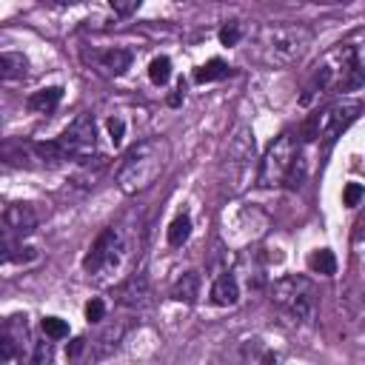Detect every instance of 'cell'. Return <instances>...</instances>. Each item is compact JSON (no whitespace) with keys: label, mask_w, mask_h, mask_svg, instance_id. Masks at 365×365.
I'll return each mask as SVG.
<instances>
[{"label":"cell","mask_w":365,"mask_h":365,"mask_svg":"<svg viewBox=\"0 0 365 365\" xmlns=\"http://www.w3.org/2000/svg\"><path fill=\"white\" fill-rule=\"evenodd\" d=\"M188 237H191V220H188V214L174 217L171 225H168V245L180 248L182 242H188Z\"/></svg>","instance_id":"ac0fdd59"},{"label":"cell","mask_w":365,"mask_h":365,"mask_svg":"<svg viewBox=\"0 0 365 365\" xmlns=\"http://www.w3.org/2000/svg\"><path fill=\"white\" fill-rule=\"evenodd\" d=\"M200 285H202L200 274H197V271H185V274H180L177 282L171 285V299L185 302V305H194L197 297H200Z\"/></svg>","instance_id":"8fae6325"},{"label":"cell","mask_w":365,"mask_h":365,"mask_svg":"<svg viewBox=\"0 0 365 365\" xmlns=\"http://www.w3.org/2000/svg\"><path fill=\"white\" fill-rule=\"evenodd\" d=\"M14 351H17V345H14V342H11V339L3 334V336H0V356L9 362V359L14 356Z\"/></svg>","instance_id":"83f0119b"},{"label":"cell","mask_w":365,"mask_h":365,"mask_svg":"<svg viewBox=\"0 0 365 365\" xmlns=\"http://www.w3.org/2000/svg\"><path fill=\"white\" fill-rule=\"evenodd\" d=\"M120 251H123V231L117 225H108L88 248V254L83 257V268L88 274H100V271H108L111 265H117L120 259Z\"/></svg>","instance_id":"8992f818"},{"label":"cell","mask_w":365,"mask_h":365,"mask_svg":"<svg viewBox=\"0 0 365 365\" xmlns=\"http://www.w3.org/2000/svg\"><path fill=\"white\" fill-rule=\"evenodd\" d=\"M359 114V106L356 103H334L322 111H317V123H319V137L325 140H334L339 131H345Z\"/></svg>","instance_id":"52a82bcc"},{"label":"cell","mask_w":365,"mask_h":365,"mask_svg":"<svg viewBox=\"0 0 365 365\" xmlns=\"http://www.w3.org/2000/svg\"><path fill=\"white\" fill-rule=\"evenodd\" d=\"M29 68L26 57L20 51H3L0 54V77L3 80H14V77H23Z\"/></svg>","instance_id":"5bb4252c"},{"label":"cell","mask_w":365,"mask_h":365,"mask_svg":"<svg viewBox=\"0 0 365 365\" xmlns=\"http://www.w3.org/2000/svg\"><path fill=\"white\" fill-rule=\"evenodd\" d=\"M362 197H365V188H362L359 182H348V185H345V191H342V205L354 208V205H356Z\"/></svg>","instance_id":"cb8c5ba5"},{"label":"cell","mask_w":365,"mask_h":365,"mask_svg":"<svg viewBox=\"0 0 365 365\" xmlns=\"http://www.w3.org/2000/svg\"><path fill=\"white\" fill-rule=\"evenodd\" d=\"M311 31L302 26H268L262 29V46L277 63H294L305 54Z\"/></svg>","instance_id":"277c9868"},{"label":"cell","mask_w":365,"mask_h":365,"mask_svg":"<svg viewBox=\"0 0 365 365\" xmlns=\"http://www.w3.org/2000/svg\"><path fill=\"white\" fill-rule=\"evenodd\" d=\"M3 334H6L17 348H20V345L29 339V322H26V317H23V314H11V317L6 319Z\"/></svg>","instance_id":"d6986e66"},{"label":"cell","mask_w":365,"mask_h":365,"mask_svg":"<svg viewBox=\"0 0 365 365\" xmlns=\"http://www.w3.org/2000/svg\"><path fill=\"white\" fill-rule=\"evenodd\" d=\"M3 222L9 231L14 234H31L37 228V211L29 205V202H11L6 211H3Z\"/></svg>","instance_id":"30bf717a"},{"label":"cell","mask_w":365,"mask_h":365,"mask_svg":"<svg viewBox=\"0 0 365 365\" xmlns=\"http://www.w3.org/2000/svg\"><path fill=\"white\" fill-rule=\"evenodd\" d=\"M225 74H228V66H225V60L214 57V60L202 63V66L194 71V80H197V83H214V80H222Z\"/></svg>","instance_id":"e0dca14e"},{"label":"cell","mask_w":365,"mask_h":365,"mask_svg":"<svg viewBox=\"0 0 365 365\" xmlns=\"http://www.w3.org/2000/svg\"><path fill=\"white\" fill-rule=\"evenodd\" d=\"M123 131H125V123H123L120 117H111V120H108V134H111V143H114V145L123 140Z\"/></svg>","instance_id":"4316f807"},{"label":"cell","mask_w":365,"mask_h":365,"mask_svg":"<svg viewBox=\"0 0 365 365\" xmlns=\"http://www.w3.org/2000/svg\"><path fill=\"white\" fill-rule=\"evenodd\" d=\"M117 297H120V305H125V308H143V305H148V297H151L148 277H145V274L128 277V279L117 288Z\"/></svg>","instance_id":"9c48e42d"},{"label":"cell","mask_w":365,"mask_h":365,"mask_svg":"<svg viewBox=\"0 0 365 365\" xmlns=\"http://www.w3.org/2000/svg\"><path fill=\"white\" fill-rule=\"evenodd\" d=\"M299 157V148H297V140L294 134L282 131L279 137H274V143L268 145L262 163H259V174H257V182L259 188H274V185H282L291 165L297 163Z\"/></svg>","instance_id":"3957f363"},{"label":"cell","mask_w":365,"mask_h":365,"mask_svg":"<svg viewBox=\"0 0 365 365\" xmlns=\"http://www.w3.org/2000/svg\"><path fill=\"white\" fill-rule=\"evenodd\" d=\"M57 145H60L66 160L88 163L91 154H94V145H97V128H94L91 114H77L68 123V128L57 137Z\"/></svg>","instance_id":"5b68a950"},{"label":"cell","mask_w":365,"mask_h":365,"mask_svg":"<svg viewBox=\"0 0 365 365\" xmlns=\"http://www.w3.org/2000/svg\"><path fill=\"white\" fill-rule=\"evenodd\" d=\"M123 334H125V325H123V322H111V325H106V328L91 339L88 359H91V362H103V359H108V356L120 348Z\"/></svg>","instance_id":"ba28073f"},{"label":"cell","mask_w":365,"mask_h":365,"mask_svg":"<svg viewBox=\"0 0 365 365\" xmlns=\"http://www.w3.org/2000/svg\"><path fill=\"white\" fill-rule=\"evenodd\" d=\"M51 356H54V348H51V342H37L34 345V359H31V365H51Z\"/></svg>","instance_id":"484cf974"},{"label":"cell","mask_w":365,"mask_h":365,"mask_svg":"<svg viewBox=\"0 0 365 365\" xmlns=\"http://www.w3.org/2000/svg\"><path fill=\"white\" fill-rule=\"evenodd\" d=\"M308 268H311V274H319V277H331V274H336V257H334V251H328V248H317V251H311V257H308Z\"/></svg>","instance_id":"9a60e30c"},{"label":"cell","mask_w":365,"mask_h":365,"mask_svg":"<svg viewBox=\"0 0 365 365\" xmlns=\"http://www.w3.org/2000/svg\"><path fill=\"white\" fill-rule=\"evenodd\" d=\"M43 334L48 336V339H63V336H68V325L60 319V317H43Z\"/></svg>","instance_id":"44dd1931"},{"label":"cell","mask_w":365,"mask_h":365,"mask_svg":"<svg viewBox=\"0 0 365 365\" xmlns=\"http://www.w3.org/2000/svg\"><path fill=\"white\" fill-rule=\"evenodd\" d=\"M271 302L279 305L282 311H288L291 317L302 319V322H311L314 319V311H317V297H314L311 279L297 277V274L279 277L271 285Z\"/></svg>","instance_id":"7a4b0ae2"},{"label":"cell","mask_w":365,"mask_h":365,"mask_svg":"<svg viewBox=\"0 0 365 365\" xmlns=\"http://www.w3.org/2000/svg\"><path fill=\"white\" fill-rule=\"evenodd\" d=\"M302 180H305V160L297 157V163L291 165V171H288V177H285V185H288V188H299Z\"/></svg>","instance_id":"603a6c76"},{"label":"cell","mask_w":365,"mask_h":365,"mask_svg":"<svg viewBox=\"0 0 365 365\" xmlns=\"http://www.w3.org/2000/svg\"><path fill=\"white\" fill-rule=\"evenodd\" d=\"M240 299V285L234 274H220L211 285V302L214 305H234Z\"/></svg>","instance_id":"7c38bea8"},{"label":"cell","mask_w":365,"mask_h":365,"mask_svg":"<svg viewBox=\"0 0 365 365\" xmlns=\"http://www.w3.org/2000/svg\"><path fill=\"white\" fill-rule=\"evenodd\" d=\"M100 66L108 71V74H123L128 66H131V51L128 48H111L106 54H100Z\"/></svg>","instance_id":"2e32d148"},{"label":"cell","mask_w":365,"mask_h":365,"mask_svg":"<svg viewBox=\"0 0 365 365\" xmlns=\"http://www.w3.org/2000/svg\"><path fill=\"white\" fill-rule=\"evenodd\" d=\"M106 317V302L100 299V297H91L88 302H86V319L88 322H100Z\"/></svg>","instance_id":"d4e9b609"},{"label":"cell","mask_w":365,"mask_h":365,"mask_svg":"<svg viewBox=\"0 0 365 365\" xmlns=\"http://www.w3.org/2000/svg\"><path fill=\"white\" fill-rule=\"evenodd\" d=\"M240 37H242V29H240V23H237V20L225 23V26L220 29V43H222V46H237V43H240Z\"/></svg>","instance_id":"7402d4cb"},{"label":"cell","mask_w":365,"mask_h":365,"mask_svg":"<svg viewBox=\"0 0 365 365\" xmlns=\"http://www.w3.org/2000/svg\"><path fill=\"white\" fill-rule=\"evenodd\" d=\"M86 351V339L83 336H77V339H71V345L66 348V354H68V359H80V354Z\"/></svg>","instance_id":"f1b7e54d"},{"label":"cell","mask_w":365,"mask_h":365,"mask_svg":"<svg viewBox=\"0 0 365 365\" xmlns=\"http://www.w3.org/2000/svg\"><path fill=\"white\" fill-rule=\"evenodd\" d=\"M148 77H151L154 86L168 83V77H171V60H168V57H154V60L148 63Z\"/></svg>","instance_id":"ffe728a7"},{"label":"cell","mask_w":365,"mask_h":365,"mask_svg":"<svg viewBox=\"0 0 365 365\" xmlns=\"http://www.w3.org/2000/svg\"><path fill=\"white\" fill-rule=\"evenodd\" d=\"M163 165H165V143L143 140L125 151L117 168V185L125 194H140L154 185V180L163 174Z\"/></svg>","instance_id":"6da1fadb"},{"label":"cell","mask_w":365,"mask_h":365,"mask_svg":"<svg viewBox=\"0 0 365 365\" xmlns=\"http://www.w3.org/2000/svg\"><path fill=\"white\" fill-rule=\"evenodd\" d=\"M60 100H63V88H60V86H48V88L34 91V94L26 100V106H29L31 111H37V114H46V111L57 108Z\"/></svg>","instance_id":"4fadbf2b"},{"label":"cell","mask_w":365,"mask_h":365,"mask_svg":"<svg viewBox=\"0 0 365 365\" xmlns=\"http://www.w3.org/2000/svg\"><path fill=\"white\" fill-rule=\"evenodd\" d=\"M111 9L117 11V14H131V11H137L140 9V0H131V3H111Z\"/></svg>","instance_id":"f546056e"}]
</instances>
